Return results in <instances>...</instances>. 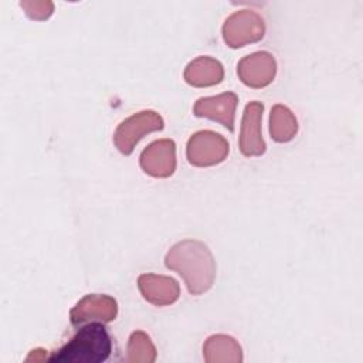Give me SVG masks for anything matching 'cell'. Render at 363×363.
Listing matches in <instances>:
<instances>
[{
    "instance_id": "cell-16",
    "label": "cell",
    "mask_w": 363,
    "mask_h": 363,
    "mask_svg": "<svg viewBox=\"0 0 363 363\" xmlns=\"http://www.w3.org/2000/svg\"><path fill=\"white\" fill-rule=\"evenodd\" d=\"M20 7L31 20H47L54 10L51 1H21Z\"/></svg>"
},
{
    "instance_id": "cell-3",
    "label": "cell",
    "mask_w": 363,
    "mask_h": 363,
    "mask_svg": "<svg viewBox=\"0 0 363 363\" xmlns=\"http://www.w3.org/2000/svg\"><path fill=\"white\" fill-rule=\"evenodd\" d=\"M163 126V118L157 112L150 109L140 111L118 125L113 133V143L122 155L129 156L145 135L162 130Z\"/></svg>"
},
{
    "instance_id": "cell-7",
    "label": "cell",
    "mask_w": 363,
    "mask_h": 363,
    "mask_svg": "<svg viewBox=\"0 0 363 363\" xmlns=\"http://www.w3.org/2000/svg\"><path fill=\"white\" fill-rule=\"evenodd\" d=\"M262 112L264 105L258 101L248 102L244 108L238 146L240 152L247 157L261 156L267 150V145L261 133Z\"/></svg>"
},
{
    "instance_id": "cell-5",
    "label": "cell",
    "mask_w": 363,
    "mask_h": 363,
    "mask_svg": "<svg viewBox=\"0 0 363 363\" xmlns=\"http://www.w3.org/2000/svg\"><path fill=\"white\" fill-rule=\"evenodd\" d=\"M265 34L264 18L254 10H238L228 16L223 24L224 43L240 48L259 41Z\"/></svg>"
},
{
    "instance_id": "cell-10",
    "label": "cell",
    "mask_w": 363,
    "mask_h": 363,
    "mask_svg": "<svg viewBox=\"0 0 363 363\" xmlns=\"http://www.w3.org/2000/svg\"><path fill=\"white\" fill-rule=\"evenodd\" d=\"M238 96L234 92H224L216 96L199 98L193 106L197 118H207L221 123L230 132H234V118Z\"/></svg>"
},
{
    "instance_id": "cell-1",
    "label": "cell",
    "mask_w": 363,
    "mask_h": 363,
    "mask_svg": "<svg viewBox=\"0 0 363 363\" xmlns=\"http://www.w3.org/2000/svg\"><path fill=\"white\" fill-rule=\"evenodd\" d=\"M164 264L183 278L191 295H201L214 284V257L208 247L199 240L187 238L174 244L167 251Z\"/></svg>"
},
{
    "instance_id": "cell-15",
    "label": "cell",
    "mask_w": 363,
    "mask_h": 363,
    "mask_svg": "<svg viewBox=\"0 0 363 363\" xmlns=\"http://www.w3.org/2000/svg\"><path fill=\"white\" fill-rule=\"evenodd\" d=\"M126 352L129 363H153L157 354L150 336L142 330H136L129 336Z\"/></svg>"
},
{
    "instance_id": "cell-14",
    "label": "cell",
    "mask_w": 363,
    "mask_h": 363,
    "mask_svg": "<svg viewBox=\"0 0 363 363\" xmlns=\"http://www.w3.org/2000/svg\"><path fill=\"white\" fill-rule=\"evenodd\" d=\"M298 133V121L292 111L281 104L272 106L269 113V135L278 143L289 142Z\"/></svg>"
},
{
    "instance_id": "cell-11",
    "label": "cell",
    "mask_w": 363,
    "mask_h": 363,
    "mask_svg": "<svg viewBox=\"0 0 363 363\" xmlns=\"http://www.w3.org/2000/svg\"><path fill=\"white\" fill-rule=\"evenodd\" d=\"M138 288L142 296L156 306L172 305L180 296L177 281L166 275L142 274L138 278Z\"/></svg>"
},
{
    "instance_id": "cell-8",
    "label": "cell",
    "mask_w": 363,
    "mask_h": 363,
    "mask_svg": "<svg viewBox=\"0 0 363 363\" xmlns=\"http://www.w3.org/2000/svg\"><path fill=\"white\" fill-rule=\"evenodd\" d=\"M142 170L152 177H170L176 170V143L172 139H159L147 145L139 156Z\"/></svg>"
},
{
    "instance_id": "cell-9",
    "label": "cell",
    "mask_w": 363,
    "mask_h": 363,
    "mask_svg": "<svg viewBox=\"0 0 363 363\" xmlns=\"http://www.w3.org/2000/svg\"><path fill=\"white\" fill-rule=\"evenodd\" d=\"M237 74L244 85L250 88H264L275 78V58L267 51H257L245 55L237 64Z\"/></svg>"
},
{
    "instance_id": "cell-12",
    "label": "cell",
    "mask_w": 363,
    "mask_h": 363,
    "mask_svg": "<svg viewBox=\"0 0 363 363\" xmlns=\"http://www.w3.org/2000/svg\"><path fill=\"white\" fill-rule=\"evenodd\" d=\"M184 81L196 88L213 86L223 81L224 68L221 62L216 58L201 55L194 58L184 68Z\"/></svg>"
},
{
    "instance_id": "cell-2",
    "label": "cell",
    "mask_w": 363,
    "mask_h": 363,
    "mask_svg": "<svg viewBox=\"0 0 363 363\" xmlns=\"http://www.w3.org/2000/svg\"><path fill=\"white\" fill-rule=\"evenodd\" d=\"M112 352L111 336L102 322L82 325L62 347L55 350L48 360L52 363H101Z\"/></svg>"
},
{
    "instance_id": "cell-13",
    "label": "cell",
    "mask_w": 363,
    "mask_h": 363,
    "mask_svg": "<svg viewBox=\"0 0 363 363\" xmlns=\"http://www.w3.org/2000/svg\"><path fill=\"white\" fill-rule=\"evenodd\" d=\"M203 357L207 363H240L242 362V349L228 335H211L203 345Z\"/></svg>"
},
{
    "instance_id": "cell-4",
    "label": "cell",
    "mask_w": 363,
    "mask_h": 363,
    "mask_svg": "<svg viewBox=\"0 0 363 363\" xmlns=\"http://www.w3.org/2000/svg\"><path fill=\"white\" fill-rule=\"evenodd\" d=\"M230 145L224 136L213 130H199L193 133L186 146V156L196 167L216 166L228 156Z\"/></svg>"
},
{
    "instance_id": "cell-6",
    "label": "cell",
    "mask_w": 363,
    "mask_h": 363,
    "mask_svg": "<svg viewBox=\"0 0 363 363\" xmlns=\"http://www.w3.org/2000/svg\"><path fill=\"white\" fill-rule=\"evenodd\" d=\"M118 315V302L105 294H88L69 311V320L74 326L89 322H112Z\"/></svg>"
}]
</instances>
